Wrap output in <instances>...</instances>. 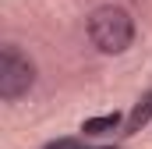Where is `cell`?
Listing matches in <instances>:
<instances>
[{"label":"cell","instance_id":"1","mask_svg":"<svg viewBox=\"0 0 152 149\" xmlns=\"http://www.w3.org/2000/svg\"><path fill=\"white\" fill-rule=\"evenodd\" d=\"M85 29H88L92 46H96L99 53H106V57L124 53V50L134 43V18H131L124 7H113V4L96 7V11L88 14Z\"/></svg>","mask_w":152,"mask_h":149},{"label":"cell","instance_id":"2","mask_svg":"<svg viewBox=\"0 0 152 149\" xmlns=\"http://www.w3.org/2000/svg\"><path fill=\"white\" fill-rule=\"evenodd\" d=\"M36 85V64L28 60V53H21L18 46H0V100L18 103L21 96H28V89Z\"/></svg>","mask_w":152,"mask_h":149},{"label":"cell","instance_id":"3","mask_svg":"<svg viewBox=\"0 0 152 149\" xmlns=\"http://www.w3.org/2000/svg\"><path fill=\"white\" fill-rule=\"evenodd\" d=\"M149 121H152V92H145V96L131 107V114L124 117V135H138Z\"/></svg>","mask_w":152,"mask_h":149},{"label":"cell","instance_id":"4","mask_svg":"<svg viewBox=\"0 0 152 149\" xmlns=\"http://www.w3.org/2000/svg\"><path fill=\"white\" fill-rule=\"evenodd\" d=\"M120 121H124V117L117 110L103 114V117H88V121L81 124V131H85V135H106V131H117V128H120Z\"/></svg>","mask_w":152,"mask_h":149},{"label":"cell","instance_id":"5","mask_svg":"<svg viewBox=\"0 0 152 149\" xmlns=\"http://www.w3.org/2000/svg\"><path fill=\"white\" fill-rule=\"evenodd\" d=\"M42 149H75V139H53V142H46Z\"/></svg>","mask_w":152,"mask_h":149},{"label":"cell","instance_id":"6","mask_svg":"<svg viewBox=\"0 0 152 149\" xmlns=\"http://www.w3.org/2000/svg\"><path fill=\"white\" fill-rule=\"evenodd\" d=\"M96 149H113V146H96Z\"/></svg>","mask_w":152,"mask_h":149}]
</instances>
